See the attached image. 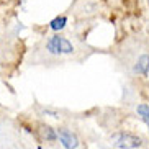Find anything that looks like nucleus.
Masks as SVG:
<instances>
[{"label": "nucleus", "instance_id": "1", "mask_svg": "<svg viewBox=\"0 0 149 149\" xmlns=\"http://www.w3.org/2000/svg\"><path fill=\"white\" fill-rule=\"evenodd\" d=\"M110 143L118 149H136L143 146V139L131 133H116L110 138Z\"/></svg>", "mask_w": 149, "mask_h": 149}, {"label": "nucleus", "instance_id": "2", "mask_svg": "<svg viewBox=\"0 0 149 149\" xmlns=\"http://www.w3.org/2000/svg\"><path fill=\"white\" fill-rule=\"evenodd\" d=\"M46 49L51 54H72V51H74L72 44L59 35H54L49 38L46 43Z\"/></svg>", "mask_w": 149, "mask_h": 149}, {"label": "nucleus", "instance_id": "3", "mask_svg": "<svg viewBox=\"0 0 149 149\" xmlns=\"http://www.w3.org/2000/svg\"><path fill=\"white\" fill-rule=\"evenodd\" d=\"M57 138H59V143L62 144V148H66V149H77L79 148L77 136L72 131H69L67 128H59L57 130Z\"/></svg>", "mask_w": 149, "mask_h": 149}, {"label": "nucleus", "instance_id": "4", "mask_svg": "<svg viewBox=\"0 0 149 149\" xmlns=\"http://www.w3.org/2000/svg\"><path fill=\"white\" fill-rule=\"evenodd\" d=\"M149 70V56L148 54H143V56L138 59V66H136V72H139L143 75H148Z\"/></svg>", "mask_w": 149, "mask_h": 149}, {"label": "nucleus", "instance_id": "5", "mask_svg": "<svg viewBox=\"0 0 149 149\" xmlns=\"http://www.w3.org/2000/svg\"><path fill=\"white\" fill-rule=\"evenodd\" d=\"M67 25V18L66 17H56L53 20V22L49 23V26H51V30H54V31H59V30H62V28Z\"/></svg>", "mask_w": 149, "mask_h": 149}, {"label": "nucleus", "instance_id": "6", "mask_svg": "<svg viewBox=\"0 0 149 149\" xmlns=\"http://www.w3.org/2000/svg\"><path fill=\"white\" fill-rule=\"evenodd\" d=\"M138 115H139L141 118H143V121H146V125L149 126V105H139L138 107Z\"/></svg>", "mask_w": 149, "mask_h": 149}, {"label": "nucleus", "instance_id": "7", "mask_svg": "<svg viewBox=\"0 0 149 149\" xmlns=\"http://www.w3.org/2000/svg\"><path fill=\"white\" fill-rule=\"evenodd\" d=\"M41 133H43V136L48 141H56V138H57V133L54 131L53 128H49V126H43L41 128Z\"/></svg>", "mask_w": 149, "mask_h": 149}]
</instances>
